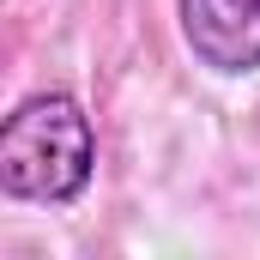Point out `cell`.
I'll return each instance as SVG.
<instances>
[{
	"instance_id": "1",
	"label": "cell",
	"mask_w": 260,
	"mask_h": 260,
	"mask_svg": "<svg viewBox=\"0 0 260 260\" xmlns=\"http://www.w3.org/2000/svg\"><path fill=\"white\" fill-rule=\"evenodd\" d=\"M97 133L73 91H37L0 121V194L30 206H73L91 188Z\"/></svg>"
},
{
	"instance_id": "2",
	"label": "cell",
	"mask_w": 260,
	"mask_h": 260,
	"mask_svg": "<svg viewBox=\"0 0 260 260\" xmlns=\"http://www.w3.org/2000/svg\"><path fill=\"white\" fill-rule=\"evenodd\" d=\"M176 18L200 67L224 79L260 73V0H176Z\"/></svg>"
}]
</instances>
